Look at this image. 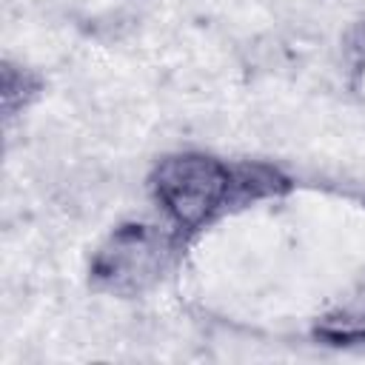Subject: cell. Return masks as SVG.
<instances>
[{
    "label": "cell",
    "mask_w": 365,
    "mask_h": 365,
    "mask_svg": "<svg viewBox=\"0 0 365 365\" xmlns=\"http://www.w3.org/2000/svg\"><path fill=\"white\" fill-rule=\"evenodd\" d=\"M151 188L171 222L177 228L194 231L225 211L228 202H240L248 194L251 200L277 194L285 188V180L262 168L231 171L217 157L188 151L160 160L151 174Z\"/></svg>",
    "instance_id": "obj_1"
},
{
    "label": "cell",
    "mask_w": 365,
    "mask_h": 365,
    "mask_svg": "<svg viewBox=\"0 0 365 365\" xmlns=\"http://www.w3.org/2000/svg\"><path fill=\"white\" fill-rule=\"evenodd\" d=\"M174 257V242L165 231L128 222L108 234L91 259V285L114 297H140L163 279Z\"/></svg>",
    "instance_id": "obj_2"
},
{
    "label": "cell",
    "mask_w": 365,
    "mask_h": 365,
    "mask_svg": "<svg viewBox=\"0 0 365 365\" xmlns=\"http://www.w3.org/2000/svg\"><path fill=\"white\" fill-rule=\"evenodd\" d=\"M314 336L325 345H365V302H351L325 314L314 325Z\"/></svg>",
    "instance_id": "obj_3"
},
{
    "label": "cell",
    "mask_w": 365,
    "mask_h": 365,
    "mask_svg": "<svg viewBox=\"0 0 365 365\" xmlns=\"http://www.w3.org/2000/svg\"><path fill=\"white\" fill-rule=\"evenodd\" d=\"M37 94H40V77L37 74H31L29 68L11 66V63L3 66V111H6V117H14Z\"/></svg>",
    "instance_id": "obj_4"
},
{
    "label": "cell",
    "mask_w": 365,
    "mask_h": 365,
    "mask_svg": "<svg viewBox=\"0 0 365 365\" xmlns=\"http://www.w3.org/2000/svg\"><path fill=\"white\" fill-rule=\"evenodd\" d=\"M351 48H354V54L365 63V20L354 29V37H351Z\"/></svg>",
    "instance_id": "obj_5"
}]
</instances>
